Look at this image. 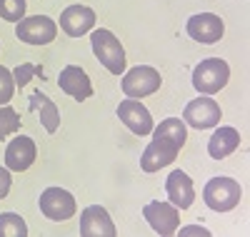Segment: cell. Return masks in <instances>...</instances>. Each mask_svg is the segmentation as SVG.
I'll use <instances>...</instances> for the list:
<instances>
[{"label": "cell", "instance_id": "obj_1", "mask_svg": "<svg viewBox=\"0 0 250 237\" xmlns=\"http://www.w3.org/2000/svg\"><path fill=\"white\" fill-rule=\"evenodd\" d=\"M185 140H188V130L180 118L163 120L153 130V142L145 147V153L140 158V167L145 172H158L160 167L175 162Z\"/></svg>", "mask_w": 250, "mask_h": 237}, {"label": "cell", "instance_id": "obj_2", "mask_svg": "<svg viewBox=\"0 0 250 237\" xmlns=\"http://www.w3.org/2000/svg\"><path fill=\"white\" fill-rule=\"evenodd\" d=\"M240 195H243L240 182L233 180V178H225V175L213 178L203 190L205 205L210 210H215V212H230L240 202Z\"/></svg>", "mask_w": 250, "mask_h": 237}, {"label": "cell", "instance_id": "obj_3", "mask_svg": "<svg viewBox=\"0 0 250 237\" xmlns=\"http://www.w3.org/2000/svg\"><path fill=\"white\" fill-rule=\"evenodd\" d=\"M90 45H93V53L95 58L103 62V65L108 68V73L113 75H120L125 70V50L120 45V40L105 30V28H100L90 35Z\"/></svg>", "mask_w": 250, "mask_h": 237}, {"label": "cell", "instance_id": "obj_4", "mask_svg": "<svg viewBox=\"0 0 250 237\" xmlns=\"http://www.w3.org/2000/svg\"><path fill=\"white\" fill-rule=\"evenodd\" d=\"M228 78H230L228 62L220 58H208L193 70V88L198 93H205V95H215L225 88Z\"/></svg>", "mask_w": 250, "mask_h": 237}, {"label": "cell", "instance_id": "obj_5", "mask_svg": "<svg viewBox=\"0 0 250 237\" xmlns=\"http://www.w3.org/2000/svg\"><path fill=\"white\" fill-rule=\"evenodd\" d=\"M15 35L20 42H30V45H48L58 35V25L55 20L48 15H33V18H23L15 25Z\"/></svg>", "mask_w": 250, "mask_h": 237}, {"label": "cell", "instance_id": "obj_6", "mask_svg": "<svg viewBox=\"0 0 250 237\" xmlns=\"http://www.w3.org/2000/svg\"><path fill=\"white\" fill-rule=\"evenodd\" d=\"M160 73L150 65H135L123 75V93L128 98H148L160 88Z\"/></svg>", "mask_w": 250, "mask_h": 237}, {"label": "cell", "instance_id": "obj_7", "mask_svg": "<svg viewBox=\"0 0 250 237\" xmlns=\"http://www.w3.org/2000/svg\"><path fill=\"white\" fill-rule=\"evenodd\" d=\"M223 113H220V105L213 100V98H198V100H190L183 110V122L190 125V127H198V130H208V127H215L220 122Z\"/></svg>", "mask_w": 250, "mask_h": 237}, {"label": "cell", "instance_id": "obj_8", "mask_svg": "<svg viewBox=\"0 0 250 237\" xmlns=\"http://www.w3.org/2000/svg\"><path fill=\"white\" fill-rule=\"evenodd\" d=\"M40 210H43V215L48 220H70L78 205H75V198L70 195L68 190L62 187H48L43 195H40Z\"/></svg>", "mask_w": 250, "mask_h": 237}, {"label": "cell", "instance_id": "obj_9", "mask_svg": "<svg viewBox=\"0 0 250 237\" xmlns=\"http://www.w3.org/2000/svg\"><path fill=\"white\" fill-rule=\"evenodd\" d=\"M143 217L148 220L150 227L163 237L175 235L178 225H180V212L173 202H148L143 207Z\"/></svg>", "mask_w": 250, "mask_h": 237}, {"label": "cell", "instance_id": "obj_10", "mask_svg": "<svg viewBox=\"0 0 250 237\" xmlns=\"http://www.w3.org/2000/svg\"><path fill=\"white\" fill-rule=\"evenodd\" d=\"M188 35H190L195 42H203V45H213V42H218L225 33V25L223 20L213 13H200V15H193L190 20H188L185 25Z\"/></svg>", "mask_w": 250, "mask_h": 237}, {"label": "cell", "instance_id": "obj_11", "mask_svg": "<svg viewBox=\"0 0 250 237\" xmlns=\"http://www.w3.org/2000/svg\"><path fill=\"white\" fill-rule=\"evenodd\" d=\"M118 118H120V122L128 125V130H133L140 138L153 133V115L148 113V107H145L143 102H138L135 98L123 100L118 105Z\"/></svg>", "mask_w": 250, "mask_h": 237}, {"label": "cell", "instance_id": "obj_12", "mask_svg": "<svg viewBox=\"0 0 250 237\" xmlns=\"http://www.w3.org/2000/svg\"><path fill=\"white\" fill-rule=\"evenodd\" d=\"M80 235L83 237H115V225L105 207L90 205L80 215Z\"/></svg>", "mask_w": 250, "mask_h": 237}, {"label": "cell", "instance_id": "obj_13", "mask_svg": "<svg viewBox=\"0 0 250 237\" xmlns=\"http://www.w3.org/2000/svg\"><path fill=\"white\" fill-rule=\"evenodd\" d=\"M58 85H60L62 93H68L78 102L88 100L93 95V82H90L88 73L83 68H78V65H65L62 68L60 75H58Z\"/></svg>", "mask_w": 250, "mask_h": 237}, {"label": "cell", "instance_id": "obj_14", "mask_svg": "<svg viewBox=\"0 0 250 237\" xmlns=\"http://www.w3.org/2000/svg\"><path fill=\"white\" fill-rule=\"evenodd\" d=\"M38 158V147L35 140L28 135H18L5 150V167L13 172H25Z\"/></svg>", "mask_w": 250, "mask_h": 237}, {"label": "cell", "instance_id": "obj_15", "mask_svg": "<svg viewBox=\"0 0 250 237\" xmlns=\"http://www.w3.org/2000/svg\"><path fill=\"white\" fill-rule=\"evenodd\" d=\"M93 25H95V13L88 5H70L60 15V28L70 38H80V35L90 33Z\"/></svg>", "mask_w": 250, "mask_h": 237}, {"label": "cell", "instance_id": "obj_16", "mask_svg": "<svg viewBox=\"0 0 250 237\" xmlns=\"http://www.w3.org/2000/svg\"><path fill=\"white\" fill-rule=\"evenodd\" d=\"M165 192H168V200L178 207V210H188L195 202V187L193 180L185 175L183 170H173L168 180H165Z\"/></svg>", "mask_w": 250, "mask_h": 237}, {"label": "cell", "instance_id": "obj_17", "mask_svg": "<svg viewBox=\"0 0 250 237\" xmlns=\"http://www.w3.org/2000/svg\"><path fill=\"white\" fill-rule=\"evenodd\" d=\"M238 145H240V133L235 127H218L213 138L208 140V155L213 160H223L230 153H235Z\"/></svg>", "mask_w": 250, "mask_h": 237}, {"label": "cell", "instance_id": "obj_18", "mask_svg": "<svg viewBox=\"0 0 250 237\" xmlns=\"http://www.w3.org/2000/svg\"><path fill=\"white\" fill-rule=\"evenodd\" d=\"M30 110L40 115V122H43V127H45L50 135L58 133V127H60V110H58V105L45 93L35 90L30 95Z\"/></svg>", "mask_w": 250, "mask_h": 237}, {"label": "cell", "instance_id": "obj_19", "mask_svg": "<svg viewBox=\"0 0 250 237\" xmlns=\"http://www.w3.org/2000/svg\"><path fill=\"white\" fill-rule=\"evenodd\" d=\"M28 225L25 220L15 212H3L0 215V237H25Z\"/></svg>", "mask_w": 250, "mask_h": 237}, {"label": "cell", "instance_id": "obj_20", "mask_svg": "<svg viewBox=\"0 0 250 237\" xmlns=\"http://www.w3.org/2000/svg\"><path fill=\"white\" fill-rule=\"evenodd\" d=\"M20 115L13 110L10 105H0V142H3L10 133H18L20 130Z\"/></svg>", "mask_w": 250, "mask_h": 237}, {"label": "cell", "instance_id": "obj_21", "mask_svg": "<svg viewBox=\"0 0 250 237\" xmlns=\"http://www.w3.org/2000/svg\"><path fill=\"white\" fill-rule=\"evenodd\" d=\"M28 3L25 0H0V18L10 20V23H20L25 18Z\"/></svg>", "mask_w": 250, "mask_h": 237}, {"label": "cell", "instance_id": "obj_22", "mask_svg": "<svg viewBox=\"0 0 250 237\" xmlns=\"http://www.w3.org/2000/svg\"><path fill=\"white\" fill-rule=\"evenodd\" d=\"M35 75L45 78L43 68L35 65V62H20V65L13 70V80H15L18 88H23V85H28V82H30V78H35Z\"/></svg>", "mask_w": 250, "mask_h": 237}, {"label": "cell", "instance_id": "obj_23", "mask_svg": "<svg viewBox=\"0 0 250 237\" xmlns=\"http://www.w3.org/2000/svg\"><path fill=\"white\" fill-rule=\"evenodd\" d=\"M13 90H15V80H13V73L8 68L0 65V105H8L10 98H13Z\"/></svg>", "mask_w": 250, "mask_h": 237}, {"label": "cell", "instance_id": "obj_24", "mask_svg": "<svg viewBox=\"0 0 250 237\" xmlns=\"http://www.w3.org/2000/svg\"><path fill=\"white\" fill-rule=\"evenodd\" d=\"M10 172H8V167H0V200H3L8 192H10Z\"/></svg>", "mask_w": 250, "mask_h": 237}]
</instances>
